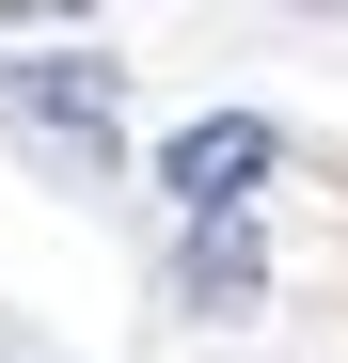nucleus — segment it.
Returning a JSON list of instances; mask_svg holds the SVG:
<instances>
[{
    "label": "nucleus",
    "mask_w": 348,
    "mask_h": 363,
    "mask_svg": "<svg viewBox=\"0 0 348 363\" xmlns=\"http://www.w3.org/2000/svg\"><path fill=\"white\" fill-rule=\"evenodd\" d=\"M269 158H285V127H269V111H206V127H174V143H158V190L190 206V221H254Z\"/></svg>",
    "instance_id": "2"
},
{
    "label": "nucleus",
    "mask_w": 348,
    "mask_h": 363,
    "mask_svg": "<svg viewBox=\"0 0 348 363\" xmlns=\"http://www.w3.org/2000/svg\"><path fill=\"white\" fill-rule=\"evenodd\" d=\"M254 284H269L254 221H190V300H206V316H254Z\"/></svg>",
    "instance_id": "3"
},
{
    "label": "nucleus",
    "mask_w": 348,
    "mask_h": 363,
    "mask_svg": "<svg viewBox=\"0 0 348 363\" xmlns=\"http://www.w3.org/2000/svg\"><path fill=\"white\" fill-rule=\"evenodd\" d=\"M0 111H16V143L48 174H111L127 143V79L95 64V48H48V64H0Z\"/></svg>",
    "instance_id": "1"
}]
</instances>
